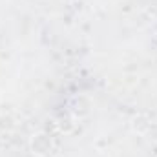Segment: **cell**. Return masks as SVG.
Masks as SVG:
<instances>
[{"label":"cell","instance_id":"obj_1","mask_svg":"<svg viewBox=\"0 0 157 157\" xmlns=\"http://www.w3.org/2000/svg\"><path fill=\"white\" fill-rule=\"evenodd\" d=\"M31 150L37 155H48L51 152V139L46 133H37L31 139Z\"/></svg>","mask_w":157,"mask_h":157}]
</instances>
